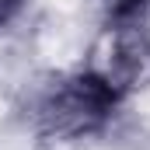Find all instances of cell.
I'll return each mask as SVG.
<instances>
[{"instance_id": "cell-3", "label": "cell", "mask_w": 150, "mask_h": 150, "mask_svg": "<svg viewBox=\"0 0 150 150\" xmlns=\"http://www.w3.org/2000/svg\"><path fill=\"white\" fill-rule=\"evenodd\" d=\"M101 4H105V18L136 21L150 28V0H101Z\"/></svg>"}, {"instance_id": "cell-4", "label": "cell", "mask_w": 150, "mask_h": 150, "mask_svg": "<svg viewBox=\"0 0 150 150\" xmlns=\"http://www.w3.org/2000/svg\"><path fill=\"white\" fill-rule=\"evenodd\" d=\"M28 4H32V0H0V32L14 28V25L21 21V14L28 11Z\"/></svg>"}, {"instance_id": "cell-1", "label": "cell", "mask_w": 150, "mask_h": 150, "mask_svg": "<svg viewBox=\"0 0 150 150\" xmlns=\"http://www.w3.org/2000/svg\"><path fill=\"white\" fill-rule=\"evenodd\" d=\"M122 101L108 87H101L84 67L67 74H52L28 91L25 119L38 140L45 143H84L108 129Z\"/></svg>"}, {"instance_id": "cell-2", "label": "cell", "mask_w": 150, "mask_h": 150, "mask_svg": "<svg viewBox=\"0 0 150 150\" xmlns=\"http://www.w3.org/2000/svg\"><path fill=\"white\" fill-rule=\"evenodd\" d=\"M80 67L126 105L133 94L150 87V28L136 21L105 18Z\"/></svg>"}]
</instances>
